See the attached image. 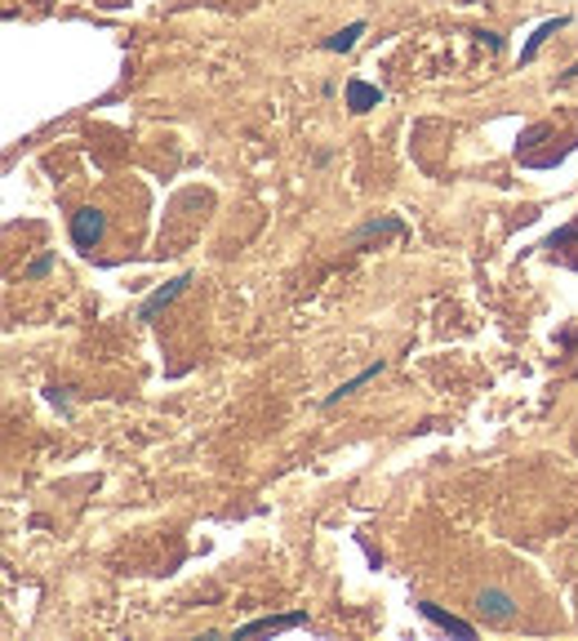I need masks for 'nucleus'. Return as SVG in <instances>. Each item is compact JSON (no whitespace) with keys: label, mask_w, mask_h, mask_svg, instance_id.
I'll list each match as a JSON object with an SVG mask.
<instances>
[{"label":"nucleus","mask_w":578,"mask_h":641,"mask_svg":"<svg viewBox=\"0 0 578 641\" xmlns=\"http://www.w3.org/2000/svg\"><path fill=\"white\" fill-rule=\"evenodd\" d=\"M543 138H548V126H530L521 134V147H534V143H543Z\"/></svg>","instance_id":"obj_12"},{"label":"nucleus","mask_w":578,"mask_h":641,"mask_svg":"<svg viewBox=\"0 0 578 641\" xmlns=\"http://www.w3.org/2000/svg\"><path fill=\"white\" fill-rule=\"evenodd\" d=\"M187 285H192V276H187V272H183V276H174L169 285H160V290H156V294H151V299L138 308V321H156V316H160V312H165V308H169V303H174V299H178Z\"/></svg>","instance_id":"obj_3"},{"label":"nucleus","mask_w":578,"mask_h":641,"mask_svg":"<svg viewBox=\"0 0 578 641\" xmlns=\"http://www.w3.org/2000/svg\"><path fill=\"white\" fill-rule=\"evenodd\" d=\"M103 228H108V219H103L99 210H76V214H72V241H76L81 250H94V246L103 241Z\"/></svg>","instance_id":"obj_2"},{"label":"nucleus","mask_w":578,"mask_h":641,"mask_svg":"<svg viewBox=\"0 0 578 641\" xmlns=\"http://www.w3.org/2000/svg\"><path fill=\"white\" fill-rule=\"evenodd\" d=\"M378 99H383V90H378V85L347 81V108H351V112H369V108H378Z\"/></svg>","instance_id":"obj_6"},{"label":"nucleus","mask_w":578,"mask_h":641,"mask_svg":"<svg viewBox=\"0 0 578 641\" xmlns=\"http://www.w3.org/2000/svg\"><path fill=\"white\" fill-rule=\"evenodd\" d=\"M378 375H383V361H374V366H365V370H360L356 379H347V384H339V387H334V392L325 396V405H339L343 396H351L356 387H360V384H369V379H378Z\"/></svg>","instance_id":"obj_8"},{"label":"nucleus","mask_w":578,"mask_h":641,"mask_svg":"<svg viewBox=\"0 0 578 641\" xmlns=\"http://www.w3.org/2000/svg\"><path fill=\"white\" fill-rule=\"evenodd\" d=\"M476 615H480L485 624H507V619L516 615V597H512L507 588H480V593H476Z\"/></svg>","instance_id":"obj_1"},{"label":"nucleus","mask_w":578,"mask_h":641,"mask_svg":"<svg viewBox=\"0 0 578 641\" xmlns=\"http://www.w3.org/2000/svg\"><path fill=\"white\" fill-rule=\"evenodd\" d=\"M307 624V615L303 611H289V615H263V619H249V624H240L236 633L240 637H249V633H285V628H303Z\"/></svg>","instance_id":"obj_4"},{"label":"nucleus","mask_w":578,"mask_h":641,"mask_svg":"<svg viewBox=\"0 0 578 641\" xmlns=\"http://www.w3.org/2000/svg\"><path fill=\"white\" fill-rule=\"evenodd\" d=\"M561 81H578V63L570 67V72H565V76H561Z\"/></svg>","instance_id":"obj_13"},{"label":"nucleus","mask_w":578,"mask_h":641,"mask_svg":"<svg viewBox=\"0 0 578 641\" xmlns=\"http://www.w3.org/2000/svg\"><path fill=\"white\" fill-rule=\"evenodd\" d=\"M418 615H423V619H432L436 628H445V633H454V637H462V641H471V637H476V628H471L467 619H459V615H450V611H441L436 602H418Z\"/></svg>","instance_id":"obj_5"},{"label":"nucleus","mask_w":578,"mask_h":641,"mask_svg":"<svg viewBox=\"0 0 578 641\" xmlns=\"http://www.w3.org/2000/svg\"><path fill=\"white\" fill-rule=\"evenodd\" d=\"M383 232L401 237V219H374V223H365V228L356 232V241H365V237H383Z\"/></svg>","instance_id":"obj_10"},{"label":"nucleus","mask_w":578,"mask_h":641,"mask_svg":"<svg viewBox=\"0 0 578 641\" xmlns=\"http://www.w3.org/2000/svg\"><path fill=\"white\" fill-rule=\"evenodd\" d=\"M49 267H54V255H40V258H31V263H27V272H22V276H27V281H40Z\"/></svg>","instance_id":"obj_11"},{"label":"nucleus","mask_w":578,"mask_h":641,"mask_svg":"<svg viewBox=\"0 0 578 641\" xmlns=\"http://www.w3.org/2000/svg\"><path fill=\"white\" fill-rule=\"evenodd\" d=\"M360 36H365V22H351V27L334 31V36L325 40V49H330V54H347V49H351V45H356Z\"/></svg>","instance_id":"obj_9"},{"label":"nucleus","mask_w":578,"mask_h":641,"mask_svg":"<svg viewBox=\"0 0 578 641\" xmlns=\"http://www.w3.org/2000/svg\"><path fill=\"white\" fill-rule=\"evenodd\" d=\"M565 22H570V18H548V22H539V31H534V36L525 40V49H521V63H534V54L548 45V36H556Z\"/></svg>","instance_id":"obj_7"}]
</instances>
